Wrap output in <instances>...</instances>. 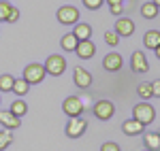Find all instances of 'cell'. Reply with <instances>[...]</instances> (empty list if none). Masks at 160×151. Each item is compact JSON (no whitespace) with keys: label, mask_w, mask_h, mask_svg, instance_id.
Listing matches in <instances>:
<instances>
[{"label":"cell","mask_w":160,"mask_h":151,"mask_svg":"<svg viewBox=\"0 0 160 151\" xmlns=\"http://www.w3.org/2000/svg\"><path fill=\"white\" fill-rule=\"evenodd\" d=\"M132 117L139 119L143 126H149V124L156 119V109H154L148 100H143V102H139V104L132 106Z\"/></svg>","instance_id":"6da1fadb"},{"label":"cell","mask_w":160,"mask_h":151,"mask_svg":"<svg viewBox=\"0 0 160 151\" xmlns=\"http://www.w3.org/2000/svg\"><path fill=\"white\" fill-rule=\"evenodd\" d=\"M43 66H45L47 75L62 77V75H64V70H66V58L60 55V53H51V55H47V60H45Z\"/></svg>","instance_id":"7a4b0ae2"},{"label":"cell","mask_w":160,"mask_h":151,"mask_svg":"<svg viewBox=\"0 0 160 151\" xmlns=\"http://www.w3.org/2000/svg\"><path fill=\"white\" fill-rule=\"evenodd\" d=\"M56 19H58L62 26H75L79 19H81V15H79V9H75L73 4H64V7L58 9Z\"/></svg>","instance_id":"3957f363"},{"label":"cell","mask_w":160,"mask_h":151,"mask_svg":"<svg viewBox=\"0 0 160 151\" xmlns=\"http://www.w3.org/2000/svg\"><path fill=\"white\" fill-rule=\"evenodd\" d=\"M45 75H47V70H45V66L43 64H37V62H32V64H28L24 68V79L30 83V85H37V83H41L43 79H45Z\"/></svg>","instance_id":"277c9868"},{"label":"cell","mask_w":160,"mask_h":151,"mask_svg":"<svg viewBox=\"0 0 160 151\" xmlns=\"http://www.w3.org/2000/svg\"><path fill=\"white\" fill-rule=\"evenodd\" d=\"M83 100L79 98V96H68L66 100L62 102V111L66 117H81L83 115Z\"/></svg>","instance_id":"5b68a950"},{"label":"cell","mask_w":160,"mask_h":151,"mask_svg":"<svg viewBox=\"0 0 160 151\" xmlns=\"http://www.w3.org/2000/svg\"><path fill=\"white\" fill-rule=\"evenodd\" d=\"M71 121L66 124V136L68 139H79V136H83L88 130V121L83 119V117H68Z\"/></svg>","instance_id":"8992f818"},{"label":"cell","mask_w":160,"mask_h":151,"mask_svg":"<svg viewBox=\"0 0 160 151\" xmlns=\"http://www.w3.org/2000/svg\"><path fill=\"white\" fill-rule=\"evenodd\" d=\"M92 113L96 115V119H100V121H109L115 115V104L111 100H98L92 106Z\"/></svg>","instance_id":"52a82bcc"},{"label":"cell","mask_w":160,"mask_h":151,"mask_svg":"<svg viewBox=\"0 0 160 151\" xmlns=\"http://www.w3.org/2000/svg\"><path fill=\"white\" fill-rule=\"evenodd\" d=\"M73 83L79 89H88L92 85V75H90V70L83 68V66H77L73 70Z\"/></svg>","instance_id":"ba28073f"},{"label":"cell","mask_w":160,"mask_h":151,"mask_svg":"<svg viewBox=\"0 0 160 151\" xmlns=\"http://www.w3.org/2000/svg\"><path fill=\"white\" fill-rule=\"evenodd\" d=\"M124 66V58L120 53H107L105 58H102V68L107 70V73H118V70H122Z\"/></svg>","instance_id":"9c48e42d"},{"label":"cell","mask_w":160,"mask_h":151,"mask_svg":"<svg viewBox=\"0 0 160 151\" xmlns=\"http://www.w3.org/2000/svg\"><path fill=\"white\" fill-rule=\"evenodd\" d=\"M94 53H96V45L92 43V38L79 40V45H77V49H75V55L81 58V60H90V58H94Z\"/></svg>","instance_id":"30bf717a"},{"label":"cell","mask_w":160,"mask_h":151,"mask_svg":"<svg viewBox=\"0 0 160 151\" xmlns=\"http://www.w3.org/2000/svg\"><path fill=\"white\" fill-rule=\"evenodd\" d=\"M130 68L135 73H148L149 70V62H148V58H145L143 51H132V55H130Z\"/></svg>","instance_id":"8fae6325"},{"label":"cell","mask_w":160,"mask_h":151,"mask_svg":"<svg viewBox=\"0 0 160 151\" xmlns=\"http://www.w3.org/2000/svg\"><path fill=\"white\" fill-rule=\"evenodd\" d=\"M122 132L126 134V136H141L143 132H145V126L139 121V119H126L122 124Z\"/></svg>","instance_id":"7c38bea8"},{"label":"cell","mask_w":160,"mask_h":151,"mask_svg":"<svg viewBox=\"0 0 160 151\" xmlns=\"http://www.w3.org/2000/svg\"><path fill=\"white\" fill-rule=\"evenodd\" d=\"M132 32H135V21L130 19V17H120L118 21H115V34L122 38V36H132Z\"/></svg>","instance_id":"4fadbf2b"},{"label":"cell","mask_w":160,"mask_h":151,"mask_svg":"<svg viewBox=\"0 0 160 151\" xmlns=\"http://www.w3.org/2000/svg\"><path fill=\"white\" fill-rule=\"evenodd\" d=\"M0 126L7 128V130H17V128L22 126V117L13 115L9 109L7 111H0Z\"/></svg>","instance_id":"5bb4252c"},{"label":"cell","mask_w":160,"mask_h":151,"mask_svg":"<svg viewBox=\"0 0 160 151\" xmlns=\"http://www.w3.org/2000/svg\"><path fill=\"white\" fill-rule=\"evenodd\" d=\"M60 45H62V51H68V53H75L77 45H79V38L75 36L73 32H66L64 36L60 38Z\"/></svg>","instance_id":"9a60e30c"},{"label":"cell","mask_w":160,"mask_h":151,"mask_svg":"<svg viewBox=\"0 0 160 151\" xmlns=\"http://www.w3.org/2000/svg\"><path fill=\"white\" fill-rule=\"evenodd\" d=\"M73 34L79 38V40H86V38L92 36V26L86 24V21H77V24L73 26Z\"/></svg>","instance_id":"2e32d148"},{"label":"cell","mask_w":160,"mask_h":151,"mask_svg":"<svg viewBox=\"0 0 160 151\" xmlns=\"http://www.w3.org/2000/svg\"><path fill=\"white\" fill-rule=\"evenodd\" d=\"M143 145L149 151H160V134L158 132H148L143 134Z\"/></svg>","instance_id":"e0dca14e"},{"label":"cell","mask_w":160,"mask_h":151,"mask_svg":"<svg viewBox=\"0 0 160 151\" xmlns=\"http://www.w3.org/2000/svg\"><path fill=\"white\" fill-rule=\"evenodd\" d=\"M143 45H145L148 49H156L160 45V30H148V32L143 34Z\"/></svg>","instance_id":"ac0fdd59"},{"label":"cell","mask_w":160,"mask_h":151,"mask_svg":"<svg viewBox=\"0 0 160 151\" xmlns=\"http://www.w3.org/2000/svg\"><path fill=\"white\" fill-rule=\"evenodd\" d=\"M158 13H160V7H158V4H154L152 0L145 2V4H141V15H143L145 19H156Z\"/></svg>","instance_id":"d6986e66"},{"label":"cell","mask_w":160,"mask_h":151,"mask_svg":"<svg viewBox=\"0 0 160 151\" xmlns=\"http://www.w3.org/2000/svg\"><path fill=\"white\" fill-rule=\"evenodd\" d=\"M11 92H13V94H17L19 98H24L26 94L30 92V83L26 81L24 77H22V79H15V83H13V89H11Z\"/></svg>","instance_id":"ffe728a7"},{"label":"cell","mask_w":160,"mask_h":151,"mask_svg":"<svg viewBox=\"0 0 160 151\" xmlns=\"http://www.w3.org/2000/svg\"><path fill=\"white\" fill-rule=\"evenodd\" d=\"M137 94H139V98H143V100H149V98H154L152 83H148V81H141V83L137 85Z\"/></svg>","instance_id":"44dd1931"},{"label":"cell","mask_w":160,"mask_h":151,"mask_svg":"<svg viewBox=\"0 0 160 151\" xmlns=\"http://www.w3.org/2000/svg\"><path fill=\"white\" fill-rule=\"evenodd\" d=\"M13 115H17V117H24L26 113H28V104H26L22 98H17V100L11 102V109H9Z\"/></svg>","instance_id":"7402d4cb"},{"label":"cell","mask_w":160,"mask_h":151,"mask_svg":"<svg viewBox=\"0 0 160 151\" xmlns=\"http://www.w3.org/2000/svg\"><path fill=\"white\" fill-rule=\"evenodd\" d=\"M13 83H15V77H13V75H0V94L11 92Z\"/></svg>","instance_id":"603a6c76"},{"label":"cell","mask_w":160,"mask_h":151,"mask_svg":"<svg viewBox=\"0 0 160 151\" xmlns=\"http://www.w3.org/2000/svg\"><path fill=\"white\" fill-rule=\"evenodd\" d=\"M13 143V130H0V151H4Z\"/></svg>","instance_id":"cb8c5ba5"},{"label":"cell","mask_w":160,"mask_h":151,"mask_svg":"<svg viewBox=\"0 0 160 151\" xmlns=\"http://www.w3.org/2000/svg\"><path fill=\"white\" fill-rule=\"evenodd\" d=\"M105 4L109 7V11H111V15H122V11H124V0H105Z\"/></svg>","instance_id":"d4e9b609"},{"label":"cell","mask_w":160,"mask_h":151,"mask_svg":"<svg viewBox=\"0 0 160 151\" xmlns=\"http://www.w3.org/2000/svg\"><path fill=\"white\" fill-rule=\"evenodd\" d=\"M11 2H7V0H0V21H7V15L11 11Z\"/></svg>","instance_id":"484cf974"},{"label":"cell","mask_w":160,"mask_h":151,"mask_svg":"<svg viewBox=\"0 0 160 151\" xmlns=\"http://www.w3.org/2000/svg\"><path fill=\"white\" fill-rule=\"evenodd\" d=\"M81 2H83V7L90 9V11H98L100 7L105 4V0H81Z\"/></svg>","instance_id":"4316f807"},{"label":"cell","mask_w":160,"mask_h":151,"mask_svg":"<svg viewBox=\"0 0 160 151\" xmlns=\"http://www.w3.org/2000/svg\"><path fill=\"white\" fill-rule=\"evenodd\" d=\"M105 43H107L109 47H118V43H120V36H118L115 32H105Z\"/></svg>","instance_id":"83f0119b"},{"label":"cell","mask_w":160,"mask_h":151,"mask_svg":"<svg viewBox=\"0 0 160 151\" xmlns=\"http://www.w3.org/2000/svg\"><path fill=\"white\" fill-rule=\"evenodd\" d=\"M17 19H19V9H17V7H11V11L7 15V21H9V24H15Z\"/></svg>","instance_id":"f1b7e54d"},{"label":"cell","mask_w":160,"mask_h":151,"mask_svg":"<svg viewBox=\"0 0 160 151\" xmlns=\"http://www.w3.org/2000/svg\"><path fill=\"white\" fill-rule=\"evenodd\" d=\"M100 151H122V149H120V145H118V143H113V140H109V143H102V147H100Z\"/></svg>","instance_id":"f546056e"},{"label":"cell","mask_w":160,"mask_h":151,"mask_svg":"<svg viewBox=\"0 0 160 151\" xmlns=\"http://www.w3.org/2000/svg\"><path fill=\"white\" fill-rule=\"evenodd\" d=\"M152 92H154V96H156V98H160V79L152 81Z\"/></svg>","instance_id":"4dcf8cb0"},{"label":"cell","mask_w":160,"mask_h":151,"mask_svg":"<svg viewBox=\"0 0 160 151\" xmlns=\"http://www.w3.org/2000/svg\"><path fill=\"white\" fill-rule=\"evenodd\" d=\"M154 51H156V58H158V60H160V45H158V47H156V49H154Z\"/></svg>","instance_id":"1f68e13d"},{"label":"cell","mask_w":160,"mask_h":151,"mask_svg":"<svg viewBox=\"0 0 160 151\" xmlns=\"http://www.w3.org/2000/svg\"><path fill=\"white\" fill-rule=\"evenodd\" d=\"M152 2H154V4H158V7H160V0H152Z\"/></svg>","instance_id":"d6a6232c"},{"label":"cell","mask_w":160,"mask_h":151,"mask_svg":"<svg viewBox=\"0 0 160 151\" xmlns=\"http://www.w3.org/2000/svg\"><path fill=\"white\" fill-rule=\"evenodd\" d=\"M0 104H2V94H0Z\"/></svg>","instance_id":"836d02e7"},{"label":"cell","mask_w":160,"mask_h":151,"mask_svg":"<svg viewBox=\"0 0 160 151\" xmlns=\"http://www.w3.org/2000/svg\"><path fill=\"white\" fill-rule=\"evenodd\" d=\"M143 151H149V149H143Z\"/></svg>","instance_id":"e575fe53"}]
</instances>
